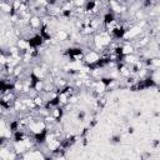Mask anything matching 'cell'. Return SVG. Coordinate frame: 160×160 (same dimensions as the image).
Masks as SVG:
<instances>
[{
  "mask_svg": "<svg viewBox=\"0 0 160 160\" xmlns=\"http://www.w3.org/2000/svg\"><path fill=\"white\" fill-rule=\"evenodd\" d=\"M76 118H78V120H79L80 122L85 121V119H86V111H85V110H80V111L78 112Z\"/></svg>",
  "mask_w": 160,
  "mask_h": 160,
  "instance_id": "ba28073f",
  "label": "cell"
},
{
  "mask_svg": "<svg viewBox=\"0 0 160 160\" xmlns=\"http://www.w3.org/2000/svg\"><path fill=\"white\" fill-rule=\"evenodd\" d=\"M134 131H135L134 126H128V128H126V132H128V134L131 135V134H134Z\"/></svg>",
  "mask_w": 160,
  "mask_h": 160,
  "instance_id": "30bf717a",
  "label": "cell"
},
{
  "mask_svg": "<svg viewBox=\"0 0 160 160\" xmlns=\"http://www.w3.org/2000/svg\"><path fill=\"white\" fill-rule=\"evenodd\" d=\"M50 115L52 116V119L55 120V122H60L61 119H62V116H64V109H62V106L59 105V106L51 109L50 110Z\"/></svg>",
  "mask_w": 160,
  "mask_h": 160,
  "instance_id": "5b68a950",
  "label": "cell"
},
{
  "mask_svg": "<svg viewBox=\"0 0 160 160\" xmlns=\"http://www.w3.org/2000/svg\"><path fill=\"white\" fill-rule=\"evenodd\" d=\"M159 146H160L159 140H158V139H154V140L151 141V148H152L154 150H158V149H159Z\"/></svg>",
  "mask_w": 160,
  "mask_h": 160,
  "instance_id": "9c48e42d",
  "label": "cell"
},
{
  "mask_svg": "<svg viewBox=\"0 0 160 160\" xmlns=\"http://www.w3.org/2000/svg\"><path fill=\"white\" fill-rule=\"evenodd\" d=\"M109 141H110L111 145H118V144L121 142V135L120 134H114V135H111V138L109 139Z\"/></svg>",
  "mask_w": 160,
  "mask_h": 160,
  "instance_id": "52a82bcc",
  "label": "cell"
},
{
  "mask_svg": "<svg viewBox=\"0 0 160 160\" xmlns=\"http://www.w3.org/2000/svg\"><path fill=\"white\" fill-rule=\"evenodd\" d=\"M69 38H70V34L65 30H58L55 34V39L59 41H68Z\"/></svg>",
  "mask_w": 160,
  "mask_h": 160,
  "instance_id": "8992f818",
  "label": "cell"
},
{
  "mask_svg": "<svg viewBox=\"0 0 160 160\" xmlns=\"http://www.w3.org/2000/svg\"><path fill=\"white\" fill-rule=\"evenodd\" d=\"M28 41L31 48H36V49H40L42 46V44L45 42L40 34H32L31 36L28 38Z\"/></svg>",
  "mask_w": 160,
  "mask_h": 160,
  "instance_id": "7a4b0ae2",
  "label": "cell"
},
{
  "mask_svg": "<svg viewBox=\"0 0 160 160\" xmlns=\"http://www.w3.org/2000/svg\"><path fill=\"white\" fill-rule=\"evenodd\" d=\"M41 25H42L41 18H39L38 15H32V16H30L29 22H28V26H29L31 30L36 31V30H39V29H40V26H41Z\"/></svg>",
  "mask_w": 160,
  "mask_h": 160,
  "instance_id": "277c9868",
  "label": "cell"
},
{
  "mask_svg": "<svg viewBox=\"0 0 160 160\" xmlns=\"http://www.w3.org/2000/svg\"><path fill=\"white\" fill-rule=\"evenodd\" d=\"M99 58H100V54H99L98 51H95V50H89L88 52H85L82 60L85 61L86 65H90V64H95V62L99 60Z\"/></svg>",
  "mask_w": 160,
  "mask_h": 160,
  "instance_id": "3957f363",
  "label": "cell"
},
{
  "mask_svg": "<svg viewBox=\"0 0 160 160\" xmlns=\"http://www.w3.org/2000/svg\"><path fill=\"white\" fill-rule=\"evenodd\" d=\"M65 55L68 56V59L72 62L75 61H80L84 59V55H85V51L80 46H71V48H68L65 50Z\"/></svg>",
  "mask_w": 160,
  "mask_h": 160,
  "instance_id": "6da1fadb",
  "label": "cell"
}]
</instances>
